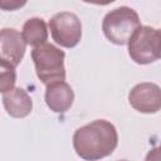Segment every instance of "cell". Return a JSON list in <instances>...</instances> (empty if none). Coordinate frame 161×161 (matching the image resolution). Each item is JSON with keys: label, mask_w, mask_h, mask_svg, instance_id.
I'll use <instances>...</instances> for the list:
<instances>
[{"label": "cell", "mask_w": 161, "mask_h": 161, "mask_svg": "<svg viewBox=\"0 0 161 161\" xmlns=\"http://www.w3.org/2000/svg\"><path fill=\"white\" fill-rule=\"evenodd\" d=\"M140 25V16L132 8L118 6L104 15L102 30L111 43L125 45Z\"/></svg>", "instance_id": "obj_3"}, {"label": "cell", "mask_w": 161, "mask_h": 161, "mask_svg": "<svg viewBox=\"0 0 161 161\" xmlns=\"http://www.w3.org/2000/svg\"><path fill=\"white\" fill-rule=\"evenodd\" d=\"M16 82L15 68L0 60V93H6L14 88Z\"/></svg>", "instance_id": "obj_11"}, {"label": "cell", "mask_w": 161, "mask_h": 161, "mask_svg": "<svg viewBox=\"0 0 161 161\" xmlns=\"http://www.w3.org/2000/svg\"><path fill=\"white\" fill-rule=\"evenodd\" d=\"M64 58L65 53L50 43L33 48L31 59L35 65L36 75L42 83L48 86L65 80Z\"/></svg>", "instance_id": "obj_2"}, {"label": "cell", "mask_w": 161, "mask_h": 161, "mask_svg": "<svg viewBox=\"0 0 161 161\" xmlns=\"http://www.w3.org/2000/svg\"><path fill=\"white\" fill-rule=\"evenodd\" d=\"M53 40L64 48H74L82 38V23L74 13L60 11L49 20Z\"/></svg>", "instance_id": "obj_5"}, {"label": "cell", "mask_w": 161, "mask_h": 161, "mask_svg": "<svg viewBox=\"0 0 161 161\" xmlns=\"http://www.w3.org/2000/svg\"><path fill=\"white\" fill-rule=\"evenodd\" d=\"M117 145V128L106 119H94L77 128L73 135L74 151L86 161H98L109 156Z\"/></svg>", "instance_id": "obj_1"}, {"label": "cell", "mask_w": 161, "mask_h": 161, "mask_svg": "<svg viewBox=\"0 0 161 161\" xmlns=\"http://www.w3.org/2000/svg\"><path fill=\"white\" fill-rule=\"evenodd\" d=\"M21 36L26 45H31L34 48L45 44L48 39V28L45 21L36 16L28 19L23 25Z\"/></svg>", "instance_id": "obj_10"}, {"label": "cell", "mask_w": 161, "mask_h": 161, "mask_svg": "<svg viewBox=\"0 0 161 161\" xmlns=\"http://www.w3.org/2000/svg\"><path fill=\"white\" fill-rule=\"evenodd\" d=\"M26 44L21 33L14 28L0 30V60L16 68L24 58Z\"/></svg>", "instance_id": "obj_7"}, {"label": "cell", "mask_w": 161, "mask_h": 161, "mask_svg": "<svg viewBox=\"0 0 161 161\" xmlns=\"http://www.w3.org/2000/svg\"><path fill=\"white\" fill-rule=\"evenodd\" d=\"M128 102L140 113H156L161 108V89L152 82L138 83L131 88Z\"/></svg>", "instance_id": "obj_6"}, {"label": "cell", "mask_w": 161, "mask_h": 161, "mask_svg": "<svg viewBox=\"0 0 161 161\" xmlns=\"http://www.w3.org/2000/svg\"><path fill=\"white\" fill-rule=\"evenodd\" d=\"M128 45V55L137 64H151L161 55V33L158 29L140 25L132 34Z\"/></svg>", "instance_id": "obj_4"}, {"label": "cell", "mask_w": 161, "mask_h": 161, "mask_svg": "<svg viewBox=\"0 0 161 161\" xmlns=\"http://www.w3.org/2000/svg\"><path fill=\"white\" fill-rule=\"evenodd\" d=\"M145 161H160V152H158V147L152 148V150L147 153V156H146Z\"/></svg>", "instance_id": "obj_13"}, {"label": "cell", "mask_w": 161, "mask_h": 161, "mask_svg": "<svg viewBox=\"0 0 161 161\" xmlns=\"http://www.w3.org/2000/svg\"><path fill=\"white\" fill-rule=\"evenodd\" d=\"M26 3L23 1H0V9L5 10V11H13V10H16L21 6H24Z\"/></svg>", "instance_id": "obj_12"}, {"label": "cell", "mask_w": 161, "mask_h": 161, "mask_svg": "<svg viewBox=\"0 0 161 161\" xmlns=\"http://www.w3.org/2000/svg\"><path fill=\"white\" fill-rule=\"evenodd\" d=\"M3 104L6 113L14 118H24L33 109V101L28 92L20 87H14L3 96Z\"/></svg>", "instance_id": "obj_9"}, {"label": "cell", "mask_w": 161, "mask_h": 161, "mask_svg": "<svg viewBox=\"0 0 161 161\" xmlns=\"http://www.w3.org/2000/svg\"><path fill=\"white\" fill-rule=\"evenodd\" d=\"M45 103L55 113H65L74 102V92L67 82H55L47 86Z\"/></svg>", "instance_id": "obj_8"}, {"label": "cell", "mask_w": 161, "mask_h": 161, "mask_svg": "<svg viewBox=\"0 0 161 161\" xmlns=\"http://www.w3.org/2000/svg\"><path fill=\"white\" fill-rule=\"evenodd\" d=\"M119 161H127V160H119Z\"/></svg>", "instance_id": "obj_14"}]
</instances>
